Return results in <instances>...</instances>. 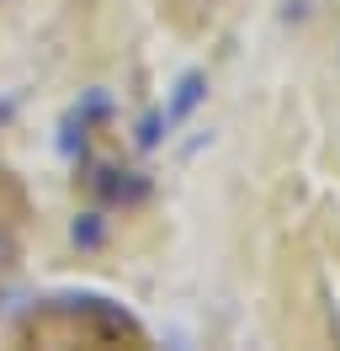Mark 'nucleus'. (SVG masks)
Wrapping results in <instances>:
<instances>
[{"label": "nucleus", "instance_id": "5", "mask_svg": "<svg viewBox=\"0 0 340 351\" xmlns=\"http://www.w3.org/2000/svg\"><path fill=\"white\" fill-rule=\"evenodd\" d=\"M5 250H11V240H5V234H0V256H5Z\"/></svg>", "mask_w": 340, "mask_h": 351}, {"label": "nucleus", "instance_id": "1", "mask_svg": "<svg viewBox=\"0 0 340 351\" xmlns=\"http://www.w3.org/2000/svg\"><path fill=\"white\" fill-rule=\"evenodd\" d=\"M90 186H96L106 202H138V197H149V181H138L133 171H117V165H101V176H90Z\"/></svg>", "mask_w": 340, "mask_h": 351}, {"label": "nucleus", "instance_id": "3", "mask_svg": "<svg viewBox=\"0 0 340 351\" xmlns=\"http://www.w3.org/2000/svg\"><path fill=\"white\" fill-rule=\"evenodd\" d=\"M69 240L80 245V250H96L106 240V213H80V219L69 223Z\"/></svg>", "mask_w": 340, "mask_h": 351}, {"label": "nucleus", "instance_id": "2", "mask_svg": "<svg viewBox=\"0 0 340 351\" xmlns=\"http://www.w3.org/2000/svg\"><path fill=\"white\" fill-rule=\"evenodd\" d=\"M202 96H208V75H202V69H186V75H181V86H175V96H170V107H165V128L186 123Z\"/></svg>", "mask_w": 340, "mask_h": 351}, {"label": "nucleus", "instance_id": "4", "mask_svg": "<svg viewBox=\"0 0 340 351\" xmlns=\"http://www.w3.org/2000/svg\"><path fill=\"white\" fill-rule=\"evenodd\" d=\"M165 133H170V128H165V112H149L144 123H138V149H154Z\"/></svg>", "mask_w": 340, "mask_h": 351}]
</instances>
